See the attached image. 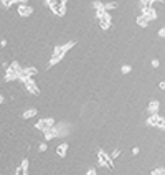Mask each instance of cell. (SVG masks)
<instances>
[{"label": "cell", "mask_w": 165, "mask_h": 175, "mask_svg": "<svg viewBox=\"0 0 165 175\" xmlns=\"http://www.w3.org/2000/svg\"><path fill=\"white\" fill-rule=\"evenodd\" d=\"M157 127H160V129H165V119H162L160 122H158V126Z\"/></svg>", "instance_id": "13"}, {"label": "cell", "mask_w": 165, "mask_h": 175, "mask_svg": "<svg viewBox=\"0 0 165 175\" xmlns=\"http://www.w3.org/2000/svg\"><path fill=\"white\" fill-rule=\"evenodd\" d=\"M130 71V66H122V73H129Z\"/></svg>", "instance_id": "14"}, {"label": "cell", "mask_w": 165, "mask_h": 175, "mask_svg": "<svg viewBox=\"0 0 165 175\" xmlns=\"http://www.w3.org/2000/svg\"><path fill=\"white\" fill-rule=\"evenodd\" d=\"M152 175H165V170L164 168H155V170L152 172Z\"/></svg>", "instance_id": "10"}, {"label": "cell", "mask_w": 165, "mask_h": 175, "mask_svg": "<svg viewBox=\"0 0 165 175\" xmlns=\"http://www.w3.org/2000/svg\"><path fill=\"white\" fill-rule=\"evenodd\" d=\"M43 150H46V144H40V152H43Z\"/></svg>", "instance_id": "15"}, {"label": "cell", "mask_w": 165, "mask_h": 175, "mask_svg": "<svg viewBox=\"0 0 165 175\" xmlns=\"http://www.w3.org/2000/svg\"><path fill=\"white\" fill-rule=\"evenodd\" d=\"M97 159H99V164H101V165H108L111 170L114 168V164H112L111 155H108L102 149H99V152H97Z\"/></svg>", "instance_id": "1"}, {"label": "cell", "mask_w": 165, "mask_h": 175, "mask_svg": "<svg viewBox=\"0 0 165 175\" xmlns=\"http://www.w3.org/2000/svg\"><path fill=\"white\" fill-rule=\"evenodd\" d=\"M66 150H68V144H61V145H58L56 152H58V155H60V157H65V155H66Z\"/></svg>", "instance_id": "5"}, {"label": "cell", "mask_w": 165, "mask_h": 175, "mask_svg": "<svg viewBox=\"0 0 165 175\" xmlns=\"http://www.w3.org/2000/svg\"><path fill=\"white\" fill-rule=\"evenodd\" d=\"M132 154H134V155L139 154V147H134V149H132Z\"/></svg>", "instance_id": "17"}, {"label": "cell", "mask_w": 165, "mask_h": 175, "mask_svg": "<svg viewBox=\"0 0 165 175\" xmlns=\"http://www.w3.org/2000/svg\"><path fill=\"white\" fill-rule=\"evenodd\" d=\"M55 136H56V129H55V126H53V127H50V129H46V131H45V139H46V140L55 139Z\"/></svg>", "instance_id": "4"}, {"label": "cell", "mask_w": 165, "mask_h": 175, "mask_svg": "<svg viewBox=\"0 0 165 175\" xmlns=\"http://www.w3.org/2000/svg\"><path fill=\"white\" fill-rule=\"evenodd\" d=\"M22 167H25V168H28V160H27V159H25V160H23V162H22Z\"/></svg>", "instance_id": "16"}, {"label": "cell", "mask_w": 165, "mask_h": 175, "mask_svg": "<svg viewBox=\"0 0 165 175\" xmlns=\"http://www.w3.org/2000/svg\"><path fill=\"white\" fill-rule=\"evenodd\" d=\"M158 35H160V36H165V28H162L160 32H158Z\"/></svg>", "instance_id": "19"}, {"label": "cell", "mask_w": 165, "mask_h": 175, "mask_svg": "<svg viewBox=\"0 0 165 175\" xmlns=\"http://www.w3.org/2000/svg\"><path fill=\"white\" fill-rule=\"evenodd\" d=\"M160 121H162V117L157 114V112H154V114H152L150 117H149L147 124H149V126H158V122H160Z\"/></svg>", "instance_id": "3"}, {"label": "cell", "mask_w": 165, "mask_h": 175, "mask_svg": "<svg viewBox=\"0 0 165 175\" xmlns=\"http://www.w3.org/2000/svg\"><path fill=\"white\" fill-rule=\"evenodd\" d=\"M152 66H154V68H157V66H158V61L154 60V61H152Z\"/></svg>", "instance_id": "18"}, {"label": "cell", "mask_w": 165, "mask_h": 175, "mask_svg": "<svg viewBox=\"0 0 165 175\" xmlns=\"http://www.w3.org/2000/svg\"><path fill=\"white\" fill-rule=\"evenodd\" d=\"M137 23H139V25H142V27H145V25H147V18L144 20V17H140L139 20H137Z\"/></svg>", "instance_id": "12"}, {"label": "cell", "mask_w": 165, "mask_h": 175, "mask_svg": "<svg viewBox=\"0 0 165 175\" xmlns=\"http://www.w3.org/2000/svg\"><path fill=\"white\" fill-rule=\"evenodd\" d=\"M158 86H160V89H165V81H162Z\"/></svg>", "instance_id": "20"}, {"label": "cell", "mask_w": 165, "mask_h": 175, "mask_svg": "<svg viewBox=\"0 0 165 175\" xmlns=\"http://www.w3.org/2000/svg\"><path fill=\"white\" fill-rule=\"evenodd\" d=\"M55 126V122H53V119H41V121H38L35 124V127L36 129H40V131H46V129H50V127H53Z\"/></svg>", "instance_id": "2"}, {"label": "cell", "mask_w": 165, "mask_h": 175, "mask_svg": "<svg viewBox=\"0 0 165 175\" xmlns=\"http://www.w3.org/2000/svg\"><path fill=\"white\" fill-rule=\"evenodd\" d=\"M18 12H20V15H22V17H28V15L32 13V8H30V7H25V5H20Z\"/></svg>", "instance_id": "6"}, {"label": "cell", "mask_w": 165, "mask_h": 175, "mask_svg": "<svg viewBox=\"0 0 165 175\" xmlns=\"http://www.w3.org/2000/svg\"><path fill=\"white\" fill-rule=\"evenodd\" d=\"M157 109H158V101H152V103L147 106V111H150V114L157 112Z\"/></svg>", "instance_id": "7"}, {"label": "cell", "mask_w": 165, "mask_h": 175, "mask_svg": "<svg viewBox=\"0 0 165 175\" xmlns=\"http://www.w3.org/2000/svg\"><path fill=\"white\" fill-rule=\"evenodd\" d=\"M35 114H36V109H30V111L23 112V117H25V119H28V117H33Z\"/></svg>", "instance_id": "8"}, {"label": "cell", "mask_w": 165, "mask_h": 175, "mask_svg": "<svg viewBox=\"0 0 165 175\" xmlns=\"http://www.w3.org/2000/svg\"><path fill=\"white\" fill-rule=\"evenodd\" d=\"M119 155H121V150H119V149H116L114 152H112V154H111V159H112V160H114V159H116V157H119Z\"/></svg>", "instance_id": "11"}, {"label": "cell", "mask_w": 165, "mask_h": 175, "mask_svg": "<svg viewBox=\"0 0 165 175\" xmlns=\"http://www.w3.org/2000/svg\"><path fill=\"white\" fill-rule=\"evenodd\" d=\"M15 175H27V168L20 165V167L17 168V174H15Z\"/></svg>", "instance_id": "9"}]
</instances>
